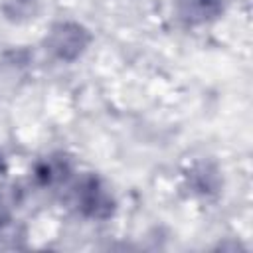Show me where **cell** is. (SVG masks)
Returning a JSON list of instances; mask_svg holds the SVG:
<instances>
[{
  "label": "cell",
  "mask_w": 253,
  "mask_h": 253,
  "mask_svg": "<svg viewBox=\"0 0 253 253\" xmlns=\"http://www.w3.org/2000/svg\"><path fill=\"white\" fill-rule=\"evenodd\" d=\"M65 172H67V166L57 158H47L36 170V174H38L42 184H53L55 180H61L65 176Z\"/></svg>",
  "instance_id": "4"
},
{
  "label": "cell",
  "mask_w": 253,
  "mask_h": 253,
  "mask_svg": "<svg viewBox=\"0 0 253 253\" xmlns=\"http://www.w3.org/2000/svg\"><path fill=\"white\" fill-rule=\"evenodd\" d=\"M4 219H6V210H4V208H2V204H0V223H2Z\"/></svg>",
  "instance_id": "5"
},
{
  "label": "cell",
  "mask_w": 253,
  "mask_h": 253,
  "mask_svg": "<svg viewBox=\"0 0 253 253\" xmlns=\"http://www.w3.org/2000/svg\"><path fill=\"white\" fill-rule=\"evenodd\" d=\"M77 198V206L79 210L89 215V217H109L113 211V202L109 198V194L101 188L97 178H85L75 192Z\"/></svg>",
  "instance_id": "1"
},
{
  "label": "cell",
  "mask_w": 253,
  "mask_h": 253,
  "mask_svg": "<svg viewBox=\"0 0 253 253\" xmlns=\"http://www.w3.org/2000/svg\"><path fill=\"white\" fill-rule=\"evenodd\" d=\"M0 168H2V162H0Z\"/></svg>",
  "instance_id": "6"
},
{
  "label": "cell",
  "mask_w": 253,
  "mask_h": 253,
  "mask_svg": "<svg viewBox=\"0 0 253 253\" xmlns=\"http://www.w3.org/2000/svg\"><path fill=\"white\" fill-rule=\"evenodd\" d=\"M87 40L89 38L83 28L75 24H59L53 28L47 40V47L61 59H73L83 51V47L87 45Z\"/></svg>",
  "instance_id": "2"
},
{
  "label": "cell",
  "mask_w": 253,
  "mask_h": 253,
  "mask_svg": "<svg viewBox=\"0 0 253 253\" xmlns=\"http://www.w3.org/2000/svg\"><path fill=\"white\" fill-rule=\"evenodd\" d=\"M178 14L188 24H202L221 12L219 0H178Z\"/></svg>",
  "instance_id": "3"
}]
</instances>
